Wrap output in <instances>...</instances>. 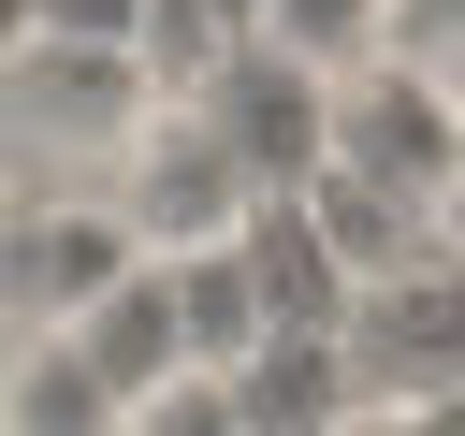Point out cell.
Masks as SVG:
<instances>
[{"instance_id": "1", "label": "cell", "mask_w": 465, "mask_h": 436, "mask_svg": "<svg viewBox=\"0 0 465 436\" xmlns=\"http://www.w3.org/2000/svg\"><path fill=\"white\" fill-rule=\"evenodd\" d=\"M334 349H349V392H363V407H436V392H465V262H450V247L378 262V276L349 291Z\"/></svg>"}, {"instance_id": "2", "label": "cell", "mask_w": 465, "mask_h": 436, "mask_svg": "<svg viewBox=\"0 0 465 436\" xmlns=\"http://www.w3.org/2000/svg\"><path fill=\"white\" fill-rule=\"evenodd\" d=\"M145 58L131 44H58V29H15L0 58V145L15 160H116L145 131Z\"/></svg>"}, {"instance_id": "3", "label": "cell", "mask_w": 465, "mask_h": 436, "mask_svg": "<svg viewBox=\"0 0 465 436\" xmlns=\"http://www.w3.org/2000/svg\"><path fill=\"white\" fill-rule=\"evenodd\" d=\"M102 174H116V218H131L145 247H203V233H232V218L262 203V174L232 160V131H218L189 87H160V102H145V131H131Z\"/></svg>"}, {"instance_id": "4", "label": "cell", "mask_w": 465, "mask_h": 436, "mask_svg": "<svg viewBox=\"0 0 465 436\" xmlns=\"http://www.w3.org/2000/svg\"><path fill=\"white\" fill-rule=\"evenodd\" d=\"M334 174H378V189H407L436 218V189H465V102L421 58L378 44L363 73H334Z\"/></svg>"}, {"instance_id": "5", "label": "cell", "mask_w": 465, "mask_h": 436, "mask_svg": "<svg viewBox=\"0 0 465 436\" xmlns=\"http://www.w3.org/2000/svg\"><path fill=\"white\" fill-rule=\"evenodd\" d=\"M218 131H232V160L262 174V189H305L320 160H334V73H305L291 44H262V29H232L218 44V73L189 87Z\"/></svg>"}, {"instance_id": "6", "label": "cell", "mask_w": 465, "mask_h": 436, "mask_svg": "<svg viewBox=\"0 0 465 436\" xmlns=\"http://www.w3.org/2000/svg\"><path fill=\"white\" fill-rule=\"evenodd\" d=\"M131 247L145 233L116 218V189H29V203H0V305L15 320H73Z\"/></svg>"}, {"instance_id": "7", "label": "cell", "mask_w": 465, "mask_h": 436, "mask_svg": "<svg viewBox=\"0 0 465 436\" xmlns=\"http://www.w3.org/2000/svg\"><path fill=\"white\" fill-rule=\"evenodd\" d=\"M73 349L116 378V392H160V378H189V305H174V262L160 247H131L87 305H73Z\"/></svg>"}, {"instance_id": "8", "label": "cell", "mask_w": 465, "mask_h": 436, "mask_svg": "<svg viewBox=\"0 0 465 436\" xmlns=\"http://www.w3.org/2000/svg\"><path fill=\"white\" fill-rule=\"evenodd\" d=\"M232 407H247V436H334L363 392H349V349H334V320H276L247 363H232Z\"/></svg>"}, {"instance_id": "9", "label": "cell", "mask_w": 465, "mask_h": 436, "mask_svg": "<svg viewBox=\"0 0 465 436\" xmlns=\"http://www.w3.org/2000/svg\"><path fill=\"white\" fill-rule=\"evenodd\" d=\"M116 421H131V392L73 349V320H29L0 363V436H116Z\"/></svg>"}, {"instance_id": "10", "label": "cell", "mask_w": 465, "mask_h": 436, "mask_svg": "<svg viewBox=\"0 0 465 436\" xmlns=\"http://www.w3.org/2000/svg\"><path fill=\"white\" fill-rule=\"evenodd\" d=\"M247 29H262V44H291L305 73H363V58L392 44V0H262Z\"/></svg>"}, {"instance_id": "11", "label": "cell", "mask_w": 465, "mask_h": 436, "mask_svg": "<svg viewBox=\"0 0 465 436\" xmlns=\"http://www.w3.org/2000/svg\"><path fill=\"white\" fill-rule=\"evenodd\" d=\"M116 436H247V407H232V378H218V363H189V378L131 392V421H116Z\"/></svg>"}, {"instance_id": "12", "label": "cell", "mask_w": 465, "mask_h": 436, "mask_svg": "<svg viewBox=\"0 0 465 436\" xmlns=\"http://www.w3.org/2000/svg\"><path fill=\"white\" fill-rule=\"evenodd\" d=\"M392 58H421L436 87H465V0H392Z\"/></svg>"}, {"instance_id": "13", "label": "cell", "mask_w": 465, "mask_h": 436, "mask_svg": "<svg viewBox=\"0 0 465 436\" xmlns=\"http://www.w3.org/2000/svg\"><path fill=\"white\" fill-rule=\"evenodd\" d=\"M29 29H58V44H145V0H29Z\"/></svg>"}, {"instance_id": "14", "label": "cell", "mask_w": 465, "mask_h": 436, "mask_svg": "<svg viewBox=\"0 0 465 436\" xmlns=\"http://www.w3.org/2000/svg\"><path fill=\"white\" fill-rule=\"evenodd\" d=\"M392 436H465V392H436V407H392Z\"/></svg>"}, {"instance_id": "15", "label": "cell", "mask_w": 465, "mask_h": 436, "mask_svg": "<svg viewBox=\"0 0 465 436\" xmlns=\"http://www.w3.org/2000/svg\"><path fill=\"white\" fill-rule=\"evenodd\" d=\"M334 436H392V407H349V421H334Z\"/></svg>"}, {"instance_id": "16", "label": "cell", "mask_w": 465, "mask_h": 436, "mask_svg": "<svg viewBox=\"0 0 465 436\" xmlns=\"http://www.w3.org/2000/svg\"><path fill=\"white\" fill-rule=\"evenodd\" d=\"M15 29H29V0H0V58H15Z\"/></svg>"}, {"instance_id": "17", "label": "cell", "mask_w": 465, "mask_h": 436, "mask_svg": "<svg viewBox=\"0 0 465 436\" xmlns=\"http://www.w3.org/2000/svg\"><path fill=\"white\" fill-rule=\"evenodd\" d=\"M15 334H29V320H15V305H0V363H15Z\"/></svg>"}]
</instances>
